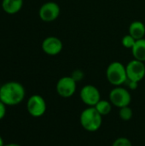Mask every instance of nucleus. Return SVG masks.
Here are the masks:
<instances>
[{"label":"nucleus","instance_id":"obj_9","mask_svg":"<svg viewBox=\"0 0 145 146\" xmlns=\"http://www.w3.org/2000/svg\"><path fill=\"white\" fill-rule=\"evenodd\" d=\"M59 5L55 2H47L44 3L38 11L39 18L44 22H51L56 20L60 15Z\"/></svg>","mask_w":145,"mask_h":146},{"label":"nucleus","instance_id":"obj_1","mask_svg":"<svg viewBox=\"0 0 145 146\" xmlns=\"http://www.w3.org/2000/svg\"><path fill=\"white\" fill-rule=\"evenodd\" d=\"M25 96V88L19 82L9 81L0 87V101L6 106H15L21 104Z\"/></svg>","mask_w":145,"mask_h":146},{"label":"nucleus","instance_id":"obj_12","mask_svg":"<svg viewBox=\"0 0 145 146\" xmlns=\"http://www.w3.org/2000/svg\"><path fill=\"white\" fill-rule=\"evenodd\" d=\"M129 34L136 40L144 38L145 35V25L140 21H135L129 26Z\"/></svg>","mask_w":145,"mask_h":146},{"label":"nucleus","instance_id":"obj_3","mask_svg":"<svg viewBox=\"0 0 145 146\" xmlns=\"http://www.w3.org/2000/svg\"><path fill=\"white\" fill-rule=\"evenodd\" d=\"M106 77L108 81L115 86H121L127 80L126 66L120 62H111L106 70Z\"/></svg>","mask_w":145,"mask_h":146},{"label":"nucleus","instance_id":"obj_2","mask_svg":"<svg viewBox=\"0 0 145 146\" xmlns=\"http://www.w3.org/2000/svg\"><path fill=\"white\" fill-rule=\"evenodd\" d=\"M82 127L88 132L97 131L103 124V116L95 107H88L84 110L79 116Z\"/></svg>","mask_w":145,"mask_h":146},{"label":"nucleus","instance_id":"obj_21","mask_svg":"<svg viewBox=\"0 0 145 146\" xmlns=\"http://www.w3.org/2000/svg\"><path fill=\"white\" fill-rule=\"evenodd\" d=\"M4 146H21L18 144H15V143H10V144H7V145H4Z\"/></svg>","mask_w":145,"mask_h":146},{"label":"nucleus","instance_id":"obj_8","mask_svg":"<svg viewBox=\"0 0 145 146\" xmlns=\"http://www.w3.org/2000/svg\"><path fill=\"white\" fill-rule=\"evenodd\" d=\"M127 80L136 82L141 81L145 76V64L144 62L133 59L126 66Z\"/></svg>","mask_w":145,"mask_h":146},{"label":"nucleus","instance_id":"obj_13","mask_svg":"<svg viewBox=\"0 0 145 146\" xmlns=\"http://www.w3.org/2000/svg\"><path fill=\"white\" fill-rule=\"evenodd\" d=\"M134 59L145 62V38H141L136 41L134 46L132 49Z\"/></svg>","mask_w":145,"mask_h":146},{"label":"nucleus","instance_id":"obj_6","mask_svg":"<svg viewBox=\"0 0 145 146\" xmlns=\"http://www.w3.org/2000/svg\"><path fill=\"white\" fill-rule=\"evenodd\" d=\"M56 88L59 96L68 98L75 93L77 82L71 76H64L57 81Z\"/></svg>","mask_w":145,"mask_h":146},{"label":"nucleus","instance_id":"obj_17","mask_svg":"<svg viewBox=\"0 0 145 146\" xmlns=\"http://www.w3.org/2000/svg\"><path fill=\"white\" fill-rule=\"evenodd\" d=\"M112 146H132V144L127 138L121 137L114 141Z\"/></svg>","mask_w":145,"mask_h":146},{"label":"nucleus","instance_id":"obj_19","mask_svg":"<svg viewBox=\"0 0 145 146\" xmlns=\"http://www.w3.org/2000/svg\"><path fill=\"white\" fill-rule=\"evenodd\" d=\"M125 84H126L128 88L131 89V90H136L138 88V82H136V81H133V80H127Z\"/></svg>","mask_w":145,"mask_h":146},{"label":"nucleus","instance_id":"obj_18","mask_svg":"<svg viewBox=\"0 0 145 146\" xmlns=\"http://www.w3.org/2000/svg\"><path fill=\"white\" fill-rule=\"evenodd\" d=\"M71 77H72L76 82H78V81H80V80L84 78V74H83V72L80 71V70H75V71L73 72Z\"/></svg>","mask_w":145,"mask_h":146},{"label":"nucleus","instance_id":"obj_10","mask_svg":"<svg viewBox=\"0 0 145 146\" xmlns=\"http://www.w3.org/2000/svg\"><path fill=\"white\" fill-rule=\"evenodd\" d=\"M62 48L63 44L62 40L55 36L47 37L42 42V50L49 56L58 55L62 50Z\"/></svg>","mask_w":145,"mask_h":146},{"label":"nucleus","instance_id":"obj_7","mask_svg":"<svg viewBox=\"0 0 145 146\" xmlns=\"http://www.w3.org/2000/svg\"><path fill=\"white\" fill-rule=\"evenodd\" d=\"M79 97L81 101L89 107H95L101 100V94L99 90L92 85H86L80 90Z\"/></svg>","mask_w":145,"mask_h":146},{"label":"nucleus","instance_id":"obj_11","mask_svg":"<svg viewBox=\"0 0 145 146\" xmlns=\"http://www.w3.org/2000/svg\"><path fill=\"white\" fill-rule=\"evenodd\" d=\"M23 6V0H3L2 9L9 15L18 13Z\"/></svg>","mask_w":145,"mask_h":146},{"label":"nucleus","instance_id":"obj_14","mask_svg":"<svg viewBox=\"0 0 145 146\" xmlns=\"http://www.w3.org/2000/svg\"><path fill=\"white\" fill-rule=\"evenodd\" d=\"M112 104L110 103V101L108 100H100L95 106L96 110L98 111V113L102 115V116H105L108 115L111 110H112Z\"/></svg>","mask_w":145,"mask_h":146},{"label":"nucleus","instance_id":"obj_5","mask_svg":"<svg viewBox=\"0 0 145 146\" xmlns=\"http://www.w3.org/2000/svg\"><path fill=\"white\" fill-rule=\"evenodd\" d=\"M46 102L40 95H32L27 100V111L29 115L33 117H40L44 115L46 111Z\"/></svg>","mask_w":145,"mask_h":146},{"label":"nucleus","instance_id":"obj_16","mask_svg":"<svg viewBox=\"0 0 145 146\" xmlns=\"http://www.w3.org/2000/svg\"><path fill=\"white\" fill-rule=\"evenodd\" d=\"M136 41H137V40H136L132 36H131V35L128 33V34L125 35V36L122 38L121 44H122V45H123L125 48H126V49H131V50H132V47L134 46Z\"/></svg>","mask_w":145,"mask_h":146},{"label":"nucleus","instance_id":"obj_22","mask_svg":"<svg viewBox=\"0 0 145 146\" xmlns=\"http://www.w3.org/2000/svg\"><path fill=\"white\" fill-rule=\"evenodd\" d=\"M0 146H4V142H3V138L0 136Z\"/></svg>","mask_w":145,"mask_h":146},{"label":"nucleus","instance_id":"obj_20","mask_svg":"<svg viewBox=\"0 0 145 146\" xmlns=\"http://www.w3.org/2000/svg\"><path fill=\"white\" fill-rule=\"evenodd\" d=\"M6 115V105L0 101V120H2Z\"/></svg>","mask_w":145,"mask_h":146},{"label":"nucleus","instance_id":"obj_4","mask_svg":"<svg viewBox=\"0 0 145 146\" xmlns=\"http://www.w3.org/2000/svg\"><path fill=\"white\" fill-rule=\"evenodd\" d=\"M109 101L112 105L121 109L129 106L132 101V96L129 91L121 86H116L109 93Z\"/></svg>","mask_w":145,"mask_h":146},{"label":"nucleus","instance_id":"obj_15","mask_svg":"<svg viewBox=\"0 0 145 146\" xmlns=\"http://www.w3.org/2000/svg\"><path fill=\"white\" fill-rule=\"evenodd\" d=\"M119 115L120 118L124 121H128L132 118L133 113H132V110L129 107V106H126L123 108L120 109L119 111Z\"/></svg>","mask_w":145,"mask_h":146}]
</instances>
